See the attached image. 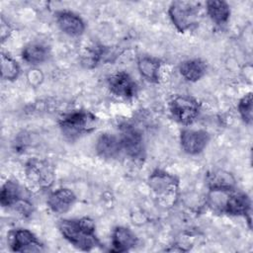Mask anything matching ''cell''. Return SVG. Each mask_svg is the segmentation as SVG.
I'll list each match as a JSON object with an SVG mask.
<instances>
[{"label": "cell", "instance_id": "obj_1", "mask_svg": "<svg viewBox=\"0 0 253 253\" xmlns=\"http://www.w3.org/2000/svg\"><path fill=\"white\" fill-rule=\"evenodd\" d=\"M58 228L66 240L81 250L89 251L100 245L95 234V223L90 217L62 219Z\"/></svg>", "mask_w": 253, "mask_h": 253}, {"label": "cell", "instance_id": "obj_2", "mask_svg": "<svg viewBox=\"0 0 253 253\" xmlns=\"http://www.w3.org/2000/svg\"><path fill=\"white\" fill-rule=\"evenodd\" d=\"M97 123V117L86 110L72 111L64 114L59 119V126L62 133L69 139L91 132L96 128Z\"/></svg>", "mask_w": 253, "mask_h": 253}, {"label": "cell", "instance_id": "obj_3", "mask_svg": "<svg viewBox=\"0 0 253 253\" xmlns=\"http://www.w3.org/2000/svg\"><path fill=\"white\" fill-rule=\"evenodd\" d=\"M148 182L153 197L160 206L170 208L176 203L179 184L174 176L157 170L150 175Z\"/></svg>", "mask_w": 253, "mask_h": 253}, {"label": "cell", "instance_id": "obj_4", "mask_svg": "<svg viewBox=\"0 0 253 253\" xmlns=\"http://www.w3.org/2000/svg\"><path fill=\"white\" fill-rule=\"evenodd\" d=\"M25 175L31 189L43 191L48 189L54 181V167L47 160L33 158L26 164Z\"/></svg>", "mask_w": 253, "mask_h": 253}, {"label": "cell", "instance_id": "obj_5", "mask_svg": "<svg viewBox=\"0 0 253 253\" xmlns=\"http://www.w3.org/2000/svg\"><path fill=\"white\" fill-rule=\"evenodd\" d=\"M199 4L189 1H175L169 7V16L176 29L184 33L198 24Z\"/></svg>", "mask_w": 253, "mask_h": 253}, {"label": "cell", "instance_id": "obj_6", "mask_svg": "<svg viewBox=\"0 0 253 253\" xmlns=\"http://www.w3.org/2000/svg\"><path fill=\"white\" fill-rule=\"evenodd\" d=\"M169 109L175 121L182 125H191L200 114L199 102L190 96H177L171 100Z\"/></svg>", "mask_w": 253, "mask_h": 253}, {"label": "cell", "instance_id": "obj_7", "mask_svg": "<svg viewBox=\"0 0 253 253\" xmlns=\"http://www.w3.org/2000/svg\"><path fill=\"white\" fill-rule=\"evenodd\" d=\"M120 141L122 150H125L129 158L135 161H139L143 158L144 146L142 135L135 127L129 125H125L122 127Z\"/></svg>", "mask_w": 253, "mask_h": 253}, {"label": "cell", "instance_id": "obj_8", "mask_svg": "<svg viewBox=\"0 0 253 253\" xmlns=\"http://www.w3.org/2000/svg\"><path fill=\"white\" fill-rule=\"evenodd\" d=\"M225 199H221V203H218L214 208L220 211L231 215H246L250 213V200L244 193H235L227 191L224 194Z\"/></svg>", "mask_w": 253, "mask_h": 253}, {"label": "cell", "instance_id": "obj_9", "mask_svg": "<svg viewBox=\"0 0 253 253\" xmlns=\"http://www.w3.org/2000/svg\"><path fill=\"white\" fill-rule=\"evenodd\" d=\"M9 242L11 249L16 252H40L42 244L37 236L28 229H16L10 233Z\"/></svg>", "mask_w": 253, "mask_h": 253}, {"label": "cell", "instance_id": "obj_10", "mask_svg": "<svg viewBox=\"0 0 253 253\" xmlns=\"http://www.w3.org/2000/svg\"><path fill=\"white\" fill-rule=\"evenodd\" d=\"M110 91L124 99H130L135 96L137 92V85L135 81L125 71H119L113 74L108 80Z\"/></svg>", "mask_w": 253, "mask_h": 253}, {"label": "cell", "instance_id": "obj_11", "mask_svg": "<svg viewBox=\"0 0 253 253\" xmlns=\"http://www.w3.org/2000/svg\"><path fill=\"white\" fill-rule=\"evenodd\" d=\"M209 140V133L202 129H184L180 136L181 146L188 154H199L206 148Z\"/></svg>", "mask_w": 253, "mask_h": 253}, {"label": "cell", "instance_id": "obj_12", "mask_svg": "<svg viewBox=\"0 0 253 253\" xmlns=\"http://www.w3.org/2000/svg\"><path fill=\"white\" fill-rule=\"evenodd\" d=\"M76 200L75 194L67 189L61 188L52 192L47 199V206L54 213L61 214L68 211Z\"/></svg>", "mask_w": 253, "mask_h": 253}, {"label": "cell", "instance_id": "obj_13", "mask_svg": "<svg viewBox=\"0 0 253 253\" xmlns=\"http://www.w3.org/2000/svg\"><path fill=\"white\" fill-rule=\"evenodd\" d=\"M56 22L63 33L72 37L80 36L85 30L83 20L78 15L69 11L58 12L56 14Z\"/></svg>", "mask_w": 253, "mask_h": 253}, {"label": "cell", "instance_id": "obj_14", "mask_svg": "<svg viewBox=\"0 0 253 253\" xmlns=\"http://www.w3.org/2000/svg\"><path fill=\"white\" fill-rule=\"evenodd\" d=\"M137 243L135 234L127 227H116L112 233V251L126 252L133 248Z\"/></svg>", "mask_w": 253, "mask_h": 253}, {"label": "cell", "instance_id": "obj_15", "mask_svg": "<svg viewBox=\"0 0 253 253\" xmlns=\"http://www.w3.org/2000/svg\"><path fill=\"white\" fill-rule=\"evenodd\" d=\"M97 153L103 158H115L122 150L120 137L111 133H103L96 143Z\"/></svg>", "mask_w": 253, "mask_h": 253}, {"label": "cell", "instance_id": "obj_16", "mask_svg": "<svg viewBox=\"0 0 253 253\" xmlns=\"http://www.w3.org/2000/svg\"><path fill=\"white\" fill-rule=\"evenodd\" d=\"M211 191H232L235 186L233 176L223 170H213L207 175Z\"/></svg>", "mask_w": 253, "mask_h": 253}, {"label": "cell", "instance_id": "obj_17", "mask_svg": "<svg viewBox=\"0 0 253 253\" xmlns=\"http://www.w3.org/2000/svg\"><path fill=\"white\" fill-rule=\"evenodd\" d=\"M181 75L188 81H198L207 71V64L200 58L188 59L183 61L179 67Z\"/></svg>", "mask_w": 253, "mask_h": 253}, {"label": "cell", "instance_id": "obj_18", "mask_svg": "<svg viewBox=\"0 0 253 253\" xmlns=\"http://www.w3.org/2000/svg\"><path fill=\"white\" fill-rule=\"evenodd\" d=\"M23 201L24 199L22 197V191L19 184L16 181L12 180L6 181V183L2 186L0 196V202L2 207L15 208Z\"/></svg>", "mask_w": 253, "mask_h": 253}, {"label": "cell", "instance_id": "obj_19", "mask_svg": "<svg viewBox=\"0 0 253 253\" xmlns=\"http://www.w3.org/2000/svg\"><path fill=\"white\" fill-rule=\"evenodd\" d=\"M48 54V47L42 42H31L27 44L22 51L23 59L26 62L35 65L45 61Z\"/></svg>", "mask_w": 253, "mask_h": 253}, {"label": "cell", "instance_id": "obj_20", "mask_svg": "<svg viewBox=\"0 0 253 253\" xmlns=\"http://www.w3.org/2000/svg\"><path fill=\"white\" fill-rule=\"evenodd\" d=\"M207 11L211 19L218 25L225 24L229 19L230 9L228 4L224 1H220V0L208 1Z\"/></svg>", "mask_w": 253, "mask_h": 253}, {"label": "cell", "instance_id": "obj_21", "mask_svg": "<svg viewBox=\"0 0 253 253\" xmlns=\"http://www.w3.org/2000/svg\"><path fill=\"white\" fill-rule=\"evenodd\" d=\"M160 66L161 63L158 59L149 56H144L138 61V69L141 75L152 82L158 81Z\"/></svg>", "mask_w": 253, "mask_h": 253}, {"label": "cell", "instance_id": "obj_22", "mask_svg": "<svg viewBox=\"0 0 253 253\" xmlns=\"http://www.w3.org/2000/svg\"><path fill=\"white\" fill-rule=\"evenodd\" d=\"M20 67L18 63L9 55L1 54V75L5 80H14L18 77Z\"/></svg>", "mask_w": 253, "mask_h": 253}, {"label": "cell", "instance_id": "obj_23", "mask_svg": "<svg viewBox=\"0 0 253 253\" xmlns=\"http://www.w3.org/2000/svg\"><path fill=\"white\" fill-rule=\"evenodd\" d=\"M238 111L242 120L247 125L252 124V95L246 94L241 98L238 104Z\"/></svg>", "mask_w": 253, "mask_h": 253}, {"label": "cell", "instance_id": "obj_24", "mask_svg": "<svg viewBox=\"0 0 253 253\" xmlns=\"http://www.w3.org/2000/svg\"><path fill=\"white\" fill-rule=\"evenodd\" d=\"M11 32L10 26L4 22V19L1 20V39L2 41H5V39L9 36Z\"/></svg>", "mask_w": 253, "mask_h": 253}]
</instances>
